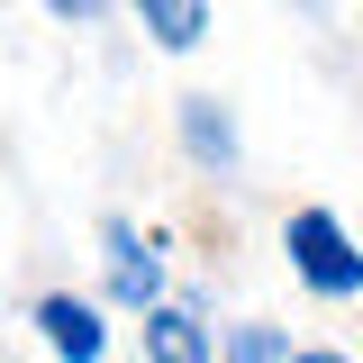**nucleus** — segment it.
<instances>
[{
    "label": "nucleus",
    "mask_w": 363,
    "mask_h": 363,
    "mask_svg": "<svg viewBox=\"0 0 363 363\" xmlns=\"http://www.w3.org/2000/svg\"><path fill=\"white\" fill-rule=\"evenodd\" d=\"M291 264H300V281L327 291V300H354L363 291V255L345 245V227L327 218V209H291Z\"/></svg>",
    "instance_id": "nucleus-1"
},
{
    "label": "nucleus",
    "mask_w": 363,
    "mask_h": 363,
    "mask_svg": "<svg viewBox=\"0 0 363 363\" xmlns=\"http://www.w3.org/2000/svg\"><path fill=\"white\" fill-rule=\"evenodd\" d=\"M37 327H45V345L64 363H100V309H91V300H45Z\"/></svg>",
    "instance_id": "nucleus-2"
},
{
    "label": "nucleus",
    "mask_w": 363,
    "mask_h": 363,
    "mask_svg": "<svg viewBox=\"0 0 363 363\" xmlns=\"http://www.w3.org/2000/svg\"><path fill=\"white\" fill-rule=\"evenodd\" d=\"M155 281H164V264L136 245L128 227H109V291H118L128 309H155Z\"/></svg>",
    "instance_id": "nucleus-3"
},
{
    "label": "nucleus",
    "mask_w": 363,
    "mask_h": 363,
    "mask_svg": "<svg viewBox=\"0 0 363 363\" xmlns=\"http://www.w3.org/2000/svg\"><path fill=\"white\" fill-rule=\"evenodd\" d=\"M145 354L155 363H209V336L191 309H145Z\"/></svg>",
    "instance_id": "nucleus-4"
},
{
    "label": "nucleus",
    "mask_w": 363,
    "mask_h": 363,
    "mask_svg": "<svg viewBox=\"0 0 363 363\" xmlns=\"http://www.w3.org/2000/svg\"><path fill=\"white\" fill-rule=\"evenodd\" d=\"M136 9H145V37H164L173 55H191V45L209 37V9L200 0H136Z\"/></svg>",
    "instance_id": "nucleus-5"
},
{
    "label": "nucleus",
    "mask_w": 363,
    "mask_h": 363,
    "mask_svg": "<svg viewBox=\"0 0 363 363\" xmlns=\"http://www.w3.org/2000/svg\"><path fill=\"white\" fill-rule=\"evenodd\" d=\"M182 136H191V155H200V164H236V136H227L218 100H182Z\"/></svg>",
    "instance_id": "nucleus-6"
},
{
    "label": "nucleus",
    "mask_w": 363,
    "mask_h": 363,
    "mask_svg": "<svg viewBox=\"0 0 363 363\" xmlns=\"http://www.w3.org/2000/svg\"><path fill=\"white\" fill-rule=\"evenodd\" d=\"M236 363H281V336H264V327H245V336H236Z\"/></svg>",
    "instance_id": "nucleus-7"
},
{
    "label": "nucleus",
    "mask_w": 363,
    "mask_h": 363,
    "mask_svg": "<svg viewBox=\"0 0 363 363\" xmlns=\"http://www.w3.org/2000/svg\"><path fill=\"white\" fill-rule=\"evenodd\" d=\"M45 9H64V18H82V28H91V18H100L109 0H45Z\"/></svg>",
    "instance_id": "nucleus-8"
},
{
    "label": "nucleus",
    "mask_w": 363,
    "mask_h": 363,
    "mask_svg": "<svg viewBox=\"0 0 363 363\" xmlns=\"http://www.w3.org/2000/svg\"><path fill=\"white\" fill-rule=\"evenodd\" d=\"M291 363H345V354H291Z\"/></svg>",
    "instance_id": "nucleus-9"
}]
</instances>
